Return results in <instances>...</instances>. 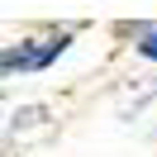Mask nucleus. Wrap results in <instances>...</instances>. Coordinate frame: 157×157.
Listing matches in <instances>:
<instances>
[{
    "label": "nucleus",
    "mask_w": 157,
    "mask_h": 157,
    "mask_svg": "<svg viewBox=\"0 0 157 157\" xmlns=\"http://www.w3.org/2000/svg\"><path fill=\"white\" fill-rule=\"evenodd\" d=\"M67 48V43H48V48H19V52H5V71H14V67H43V62H52L57 52Z\"/></svg>",
    "instance_id": "f257e3e1"
},
{
    "label": "nucleus",
    "mask_w": 157,
    "mask_h": 157,
    "mask_svg": "<svg viewBox=\"0 0 157 157\" xmlns=\"http://www.w3.org/2000/svg\"><path fill=\"white\" fill-rule=\"evenodd\" d=\"M143 57H157V33H147V38H143Z\"/></svg>",
    "instance_id": "f03ea898"
}]
</instances>
